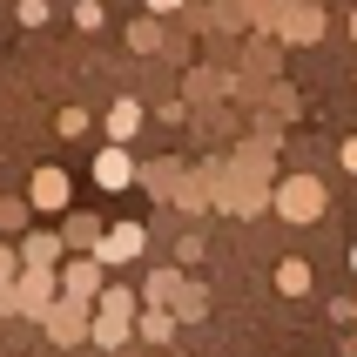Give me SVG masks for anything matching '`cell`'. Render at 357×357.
<instances>
[{
	"instance_id": "22",
	"label": "cell",
	"mask_w": 357,
	"mask_h": 357,
	"mask_svg": "<svg viewBox=\"0 0 357 357\" xmlns=\"http://www.w3.org/2000/svg\"><path fill=\"white\" fill-rule=\"evenodd\" d=\"M14 14H20V27H40V20H47V14H54V7H47V0H20V7H14Z\"/></svg>"
},
{
	"instance_id": "12",
	"label": "cell",
	"mask_w": 357,
	"mask_h": 357,
	"mask_svg": "<svg viewBox=\"0 0 357 357\" xmlns=\"http://www.w3.org/2000/svg\"><path fill=\"white\" fill-rule=\"evenodd\" d=\"M142 115H149V108H142L135 95H121L115 108H108V142H115V149H128V142L142 135Z\"/></svg>"
},
{
	"instance_id": "14",
	"label": "cell",
	"mask_w": 357,
	"mask_h": 357,
	"mask_svg": "<svg viewBox=\"0 0 357 357\" xmlns=\"http://www.w3.org/2000/svg\"><path fill=\"white\" fill-rule=\"evenodd\" d=\"M310 277H317V270H310L303 257H283V263H277V290H283V297H303Z\"/></svg>"
},
{
	"instance_id": "24",
	"label": "cell",
	"mask_w": 357,
	"mask_h": 357,
	"mask_svg": "<svg viewBox=\"0 0 357 357\" xmlns=\"http://www.w3.org/2000/svg\"><path fill=\"white\" fill-rule=\"evenodd\" d=\"M142 7H149V14H155V20H169V14H182L189 0H142Z\"/></svg>"
},
{
	"instance_id": "9",
	"label": "cell",
	"mask_w": 357,
	"mask_h": 357,
	"mask_svg": "<svg viewBox=\"0 0 357 357\" xmlns=\"http://www.w3.org/2000/svg\"><path fill=\"white\" fill-rule=\"evenodd\" d=\"M27 209H40V216L68 209V176H61V169H34V182H27Z\"/></svg>"
},
{
	"instance_id": "13",
	"label": "cell",
	"mask_w": 357,
	"mask_h": 357,
	"mask_svg": "<svg viewBox=\"0 0 357 357\" xmlns=\"http://www.w3.org/2000/svg\"><path fill=\"white\" fill-rule=\"evenodd\" d=\"M176 331H182L176 310H142V317H135V337L155 344V351H162V344H176Z\"/></svg>"
},
{
	"instance_id": "29",
	"label": "cell",
	"mask_w": 357,
	"mask_h": 357,
	"mask_svg": "<svg viewBox=\"0 0 357 357\" xmlns=\"http://www.w3.org/2000/svg\"><path fill=\"white\" fill-rule=\"evenodd\" d=\"M351 270H357V243H351Z\"/></svg>"
},
{
	"instance_id": "2",
	"label": "cell",
	"mask_w": 357,
	"mask_h": 357,
	"mask_svg": "<svg viewBox=\"0 0 357 357\" xmlns=\"http://www.w3.org/2000/svg\"><path fill=\"white\" fill-rule=\"evenodd\" d=\"M277 216L283 222H317L324 216V182L303 176V169H297V176H283L277 182Z\"/></svg>"
},
{
	"instance_id": "10",
	"label": "cell",
	"mask_w": 357,
	"mask_h": 357,
	"mask_svg": "<svg viewBox=\"0 0 357 357\" xmlns=\"http://www.w3.org/2000/svg\"><path fill=\"white\" fill-rule=\"evenodd\" d=\"M135 176H142V169H135V155H128V149H115V142H108V149L95 155V182H101V189H128Z\"/></svg>"
},
{
	"instance_id": "23",
	"label": "cell",
	"mask_w": 357,
	"mask_h": 357,
	"mask_svg": "<svg viewBox=\"0 0 357 357\" xmlns=\"http://www.w3.org/2000/svg\"><path fill=\"white\" fill-rule=\"evenodd\" d=\"M331 317H337V324H357V297H331Z\"/></svg>"
},
{
	"instance_id": "19",
	"label": "cell",
	"mask_w": 357,
	"mask_h": 357,
	"mask_svg": "<svg viewBox=\"0 0 357 357\" xmlns=\"http://www.w3.org/2000/svg\"><path fill=\"white\" fill-rule=\"evenodd\" d=\"M27 216H34L27 202H7V196H0V229H27Z\"/></svg>"
},
{
	"instance_id": "15",
	"label": "cell",
	"mask_w": 357,
	"mask_h": 357,
	"mask_svg": "<svg viewBox=\"0 0 357 357\" xmlns=\"http://www.w3.org/2000/svg\"><path fill=\"white\" fill-rule=\"evenodd\" d=\"M317 34H324L317 7H290V14H283V40H317Z\"/></svg>"
},
{
	"instance_id": "5",
	"label": "cell",
	"mask_w": 357,
	"mask_h": 357,
	"mask_svg": "<svg viewBox=\"0 0 357 357\" xmlns=\"http://www.w3.org/2000/svg\"><path fill=\"white\" fill-rule=\"evenodd\" d=\"M20 317H47L61 303V270H20Z\"/></svg>"
},
{
	"instance_id": "28",
	"label": "cell",
	"mask_w": 357,
	"mask_h": 357,
	"mask_svg": "<svg viewBox=\"0 0 357 357\" xmlns=\"http://www.w3.org/2000/svg\"><path fill=\"white\" fill-rule=\"evenodd\" d=\"M351 40H357V7H351Z\"/></svg>"
},
{
	"instance_id": "6",
	"label": "cell",
	"mask_w": 357,
	"mask_h": 357,
	"mask_svg": "<svg viewBox=\"0 0 357 357\" xmlns=\"http://www.w3.org/2000/svg\"><path fill=\"white\" fill-rule=\"evenodd\" d=\"M142 250H149V229L142 222H108V236H101V270H121V263H135Z\"/></svg>"
},
{
	"instance_id": "21",
	"label": "cell",
	"mask_w": 357,
	"mask_h": 357,
	"mask_svg": "<svg viewBox=\"0 0 357 357\" xmlns=\"http://www.w3.org/2000/svg\"><path fill=\"white\" fill-rule=\"evenodd\" d=\"M7 283H20V250L14 243H0V290H7Z\"/></svg>"
},
{
	"instance_id": "27",
	"label": "cell",
	"mask_w": 357,
	"mask_h": 357,
	"mask_svg": "<svg viewBox=\"0 0 357 357\" xmlns=\"http://www.w3.org/2000/svg\"><path fill=\"white\" fill-rule=\"evenodd\" d=\"M344 351H351V357H357V331H351V337H344Z\"/></svg>"
},
{
	"instance_id": "20",
	"label": "cell",
	"mask_w": 357,
	"mask_h": 357,
	"mask_svg": "<svg viewBox=\"0 0 357 357\" xmlns=\"http://www.w3.org/2000/svg\"><path fill=\"white\" fill-rule=\"evenodd\" d=\"M54 128H61V135H88V108H61Z\"/></svg>"
},
{
	"instance_id": "17",
	"label": "cell",
	"mask_w": 357,
	"mask_h": 357,
	"mask_svg": "<svg viewBox=\"0 0 357 357\" xmlns=\"http://www.w3.org/2000/svg\"><path fill=\"white\" fill-rule=\"evenodd\" d=\"M128 47H142V54L162 47V27H155V20H135V27H128Z\"/></svg>"
},
{
	"instance_id": "25",
	"label": "cell",
	"mask_w": 357,
	"mask_h": 357,
	"mask_svg": "<svg viewBox=\"0 0 357 357\" xmlns=\"http://www.w3.org/2000/svg\"><path fill=\"white\" fill-rule=\"evenodd\" d=\"M0 317H20V290H14V283L0 290Z\"/></svg>"
},
{
	"instance_id": "4",
	"label": "cell",
	"mask_w": 357,
	"mask_h": 357,
	"mask_svg": "<svg viewBox=\"0 0 357 357\" xmlns=\"http://www.w3.org/2000/svg\"><path fill=\"white\" fill-rule=\"evenodd\" d=\"M40 324H47V337H54L61 351H68V344H95V310H81V303H68V297H61Z\"/></svg>"
},
{
	"instance_id": "26",
	"label": "cell",
	"mask_w": 357,
	"mask_h": 357,
	"mask_svg": "<svg viewBox=\"0 0 357 357\" xmlns=\"http://www.w3.org/2000/svg\"><path fill=\"white\" fill-rule=\"evenodd\" d=\"M337 162H344V169H351V176H357V135H344V149H337Z\"/></svg>"
},
{
	"instance_id": "30",
	"label": "cell",
	"mask_w": 357,
	"mask_h": 357,
	"mask_svg": "<svg viewBox=\"0 0 357 357\" xmlns=\"http://www.w3.org/2000/svg\"><path fill=\"white\" fill-rule=\"evenodd\" d=\"M121 357H142V351H121Z\"/></svg>"
},
{
	"instance_id": "3",
	"label": "cell",
	"mask_w": 357,
	"mask_h": 357,
	"mask_svg": "<svg viewBox=\"0 0 357 357\" xmlns=\"http://www.w3.org/2000/svg\"><path fill=\"white\" fill-rule=\"evenodd\" d=\"M101 277H108V270H101L95 257H68V263H61V297H68V303H81V310H95V303H101V290H108Z\"/></svg>"
},
{
	"instance_id": "16",
	"label": "cell",
	"mask_w": 357,
	"mask_h": 357,
	"mask_svg": "<svg viewBox=\"0 0 357 357\" xmlns=\"http://www.w3.org/2000/svg\"><path fill=\"white\" fill-rule=\"evenodd\" d=\"M202 310H209V290H202V283H189V290H182V303H176V317H182V324H196Z\"/></svg>"
},
{
	"instance_id": "18",
	"label": "cell",
	"mask_w": 357,
	"mask_h": 357,
	"mask_svg": "<svg viewBox=\"0 0 357 357\" xmlns=\"http://www.w3.org/2000/svg\"><path fill=\"white\" fill-rule=\"evenodd\" d=\"M101 20H108V14H101V0H75V27H81V34H95Z\"/></svg>"
},
{
	"instance_id": "7",
	"label": "cell",
	"mask_w": 357,
	"mask_h": 357,
	"mask_svg": "<svg viewBox=\"0 0 357 357\" xmlns=\"http://www.w3.org/2000/svg\"><path fill=\"white\" fill-rule=\"evenodd\" d=\"M101 236H108V222L88 216V209H68V216H61V243H68V257H101Z\"/></svg>"
},
{
	"instance_id": "8",
	"label": "cell",
	"mask_w": 357,
	"mask_h": 357,
	"mask_svg": "<svg viewBox=\"0 0 357 357\" xmlns=\"http://www.w3.org/2000/svg\"><path fill=\"white\" fill-rule=\"evenodd\" d=\"M61 263H68L61 229H27L20 236V270H61Z\"/></svg>"
},
{
	"instance_id": "11",
	"label": "cell",
	"mask_w": 357,
	"mask_h": 357,
	"mask_svg": "<svg viewBox=\"0 0 357 357\" xmlns=\"http://www.w3.org/2000/svg\"><path fill=\"white\" fill-rule=\"evenodd\" d=\"M182 290H189V277H182V270H155V277L142 283V303H149V310H176Z\"/></svg>"
},
{
	"instance_id": "1",
	"label": "cell",
	"mask_w": 357,
	"mask_h": 357,
	"mask_svg": "<svg viewBox=\"0 0 357 357\" xmlns=\"http://www.w3.org/2000/svg\"><path fill=\"white\" fill-rule=\"evenodd\" d=\"M128 337H135V290H128V283H108L101 303H95V344L108 357H121Z\"/></svg>"
}]
</instances>
